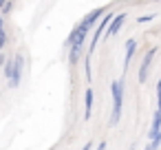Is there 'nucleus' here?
<instances>
[{
	"label": "nucleus",
	"instance_id": "obj_16",
	"mask_svg": "<svg viewBox=\"0 0 161 150\" xmlns=\"http://www.w3.org/2000/svg\"><path fill=\"white\" fill-rule=\"evenodd\" d=\"M7 3H9V0H0V11L5 9V5H7Z\"/></svg>",
	"mask_w": 161,
	"mask_h": 150
},
{
	"label": "nucleus",
	"instance_id": "obj_14",
	"mask_svg": "<svg viewBox=\"0 0 161 150\" xmlns=\"http://www.w3.org/2000/svg\"><path fill=\"white\" fill-rule=\"evenodd\" d=\"M5 62H7V58H5L3 53H0V69H3V66H5Z\"/></svg>",
	"mask_w": 161,
	"mask_h": 150
},
{
	"label": "nucleus",
	"instance_id": "obj_9",
	"mask_svg": "<svg viewBox=\"0 0 161 150\" xmlns=\"http://www.w3.org/2000/svg\"><path fill=\"white\" fill-rule=\"evenodd\" d=\"M7 47V31H5V22H3V16H0V49Z\"/></svg>",
	"mask_w": 161,
	"mask_h": 150
},
{
	"label": "nucleus",
	"instance_id": "obj_17",
	"mask_svg": "<svg viewBox=\"0 0 161 150\" xmlns=\"http://www.w3.org/2000/svg\"><path fill=\"white\" fill-rule=\"evenodd\" d=\"M91 148H93V143H86V146H84L82 150H91Z\"/></svg>",
	"mask_w": 161,
	"mask_h": 150
},
{
	"label": "nucleus",
	"instance_id": "obj_3",
	"mask_svg": "<svg viewBox=\"0 0 161 150\" xmlns=\"http://www.w3.org/2000/svg\"><path fill=\"white\" fill-rule=\"evenodd\" d=\"M22 69H25V58H22V53H16L14 55V71H11V77H9V86L11 88H18L20 86Z\"/></svg>",
	"mask_w": 161,
	"mask_h": 150
},
{
	"label": "nucleus",
	"instance_id": "obj_11",
	"mask_svg": "<svg viewBox=\"0 0 161 150\" xmlns=\"http://www.w3.org/2000/svg\"><path fill=\"white\" fill-rule=\"evenodd\" d=\"M157 110H161V80L157 82Z\"/></svg>",
	"mask_w": 161,
	"mask_h": 150
},
{
	"label": "nucleus",
	"instance_id": "obj_5",
	"mask_svg": "<svg viewBox=\"0 0 161 150\" xmlns=\"http://www.w3.org/2000/svg\"><path fill=\"white\" fill-rule=\"evenodd\" d=\"M108 11H106V7H99V9H95V11H91L88 16H84V20H82V25L86 27V29H93V27H97L99 25V18H104Z\"/></svg>",
	"mask_w": 161,
	"mask_h": 150
},
{
	"label": "nucleus",
	"instance_id": "obj_18",
	"mask_svg": "<svg viewBox=\"0 0 161 150\" xmlns=\"http://www.w3.org/2000/svg\"><path fill=\"white\" fill-rule=\"evenodd\" d=\"M146 150H152V148H150V146H146Z\"/></svg>",
	"mask_w": 161,
	"mask_h": 150
},
{
	"label": "nucleus",
	"instance_id": "obj_1",
	"mask_svg": "<svg viewBox=\"0 0 161 150\" xmlns=\"http://www.w3.org/2000/svg\"><path fill=\"white\" fill-rule=\"evenodd\" d=\"M110 95H113V115H110V126H117L121 119V108H124V84L115 80L110 84Z\"/></svg>",
	"mask_w": 161,
	"mask_h": 150
},
{
	"label": "nucleus",
	"instance_id": "obj_6",
	"mask_svg": "<svg viewBox=\"0 0 161 150\" xmlns=\"http://www.w3.org/2000/svg\"><path fill=\"white\" fill-rule=\"evenodd\" d=\"M124 22H126V14H115V18H113V22L108 25V29H106L104 38H113V36H117Z\"/></svg>",
	"mask_w": 161,
	"mask_h": 150
},
{
	"label": "nucleus",
	"instance_id": "obj_8",
	"mask_svg": "<svg viewBox=\"0 0 161 150\" xmlns=\"http://www.w3.org/2000/svg\"><path fill=\"white\" fill-rule=\"evenodd\" d=\"M93 113V88H86L84 93V119H91Z\"/></svg>",
	"mask_w": 161,
	"mask_h": 150
},
{
	"label": "nucleus",
	"instance_id": "obj_13",
	"mask_svg": "<svg viewBox=\"0 0 161 150\" xmlns=\"http://www.w3.org/2000/svg\"><path fill=\"white\" fill-rule=\"evenodd\" d=\"M84 69H86V80H91V60H84Z\"/></svg>",
	"mask_w": 161,
	"mask_h": 150
},
{
	"label": "nucleus",
	"instance_id": "obj_15",
	"mask_svg": "<svg viewBox=\"0 0 161 150\" xmlns=\"http://www.w3.org/2000/svg\"><path fill=\"white\" fill-rule=\"evenodd\" d=\"M95 150H106V141H102V143H97V148Z\"/></svg>",
	"mask_w": 161,
	"mask_h": 150
},
{
	"label": "nucleus",
	"instance_id": "obj_12",
	"mask_svg": "<svg viewBox=\"0 0 161 150\" xmlns=\"http://www.w3.org/2000/svg\"><path fill=\"white\" fill-rule=\"evenodd\" d=\"M150 20H154V16H152V14H150V16H139V18H137V22H139V25H146V22H150Z\"/></svg>",
	"mask_w": 161,
	"mask_h": 150
},
{
	"label": "nucleus",
	"instance_id": "obj_10",
	"mask_svg": "<svg viewBox=\"0 0 161 150\" xmlns=\"http://www.w3.org/2000/svg\"><path fill=\"white\" fill-rule=\"evenodd\" d=\"M3 69H5V75H7V80H9V77H11V71H14V58H11V60H7Z\"/></svg>",
	"mask_w": 161,
	"mask_h": 150
},
{
	"label": "nucleus",
	"instance_id": "obj_4",
	"mask_svg": "<svg viewBox=\"0 0 161 150\" xmlns=\"http://www.w3.org/2000/svg\"><path fill=\"white\" fill-rule=\"evenodd\" d=\"M154 55H157V47H152V49H148V53L143 55V60H141V66H139V84H146V80H148V73H150V66H152V60H154Z\"/></svg>",
	"mask_w": 161,
	"mask_h": 150
},
{
	"label": "nucleus",
	"instance_id": "obj_2",
	"mask_svg": "<svg viewBox=\"0 0 161 150\" xmlns=\"http://www.w3.org/2000/svg\"><path fill=\"white\" fill-rule=\"evenodd\" d=\"M88 31H91V29H86L82 22H80V25H75V29H73V31L69 33V38H66V47H69V49H73V47L84 49V42H86Z\"/></svg>",
	"mask_w": 161,
	"mask_h": 150
},
{
	"label": "nucleus",
	"instance_id": "obj_7",
	"mask_svg": "<svg viewBox=\"0 0 161 150\" xmlns=\"http://www.w3.org/2000/svg\"><path fill=\"white\" fill-rule=\"evenodd\" d=\"M135 51H137V40H128L126 42V55H124V71H128V66H130V62H132V58H135Z\"/></svg>",
	"mask_w": 161,
	"mask_h": 150
}]
</instances>
